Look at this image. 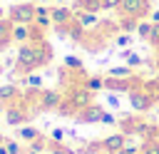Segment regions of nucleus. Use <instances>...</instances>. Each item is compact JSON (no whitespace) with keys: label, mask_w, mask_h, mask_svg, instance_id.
<instances>
[{"label":"nucleus","mask_w":159,"mask_h":154,"mask_svg":"<svg viewBox=\"0 0 159 154\" xmlns=\"http://www.w3.org/2000/svg\"><path fill=\"white\" fill-rule=\"evenodd\" d=\"M50 60H52V50H50V45L45 40L42 42H25V45H17V57H15V67L12 70L22 77V75L37 72Z\"/></svg>","instance_id":"f257e3e1"},{"label":"nucleus","mask_w":159,"mask_h":154,"mask_svg":"<svg viewBox=\"0 0 159 154\" xmlns=\"http://www.w3.org/2000/svg\"><path fill=\"white\" fill-rule=\"evenodd\" d=\"M32 117H35L32 109L25 107V97L10 102L7 109H5V124H7V127H22V124H27Z\"/></svg>","instance_id":"f03ea898"},{"label":"nucleus","mask_w":159,"mask_h":154,"mask_svg":"<svg viewBox=\"0 0 159 154\" xmlns=\"http://www.w3.org/2000/svg\"><path fill=\"white\" fill-rule=\"evenodd\" d=\"M65 102H70L75 107V112H80V109H84L94 102V92H89L82 84H70V89L65 92Z\"/></svg>","instance_id":"7ed1b4c3"},{"label":"nucleus","mask_w":159,"mask_h":154,"mask_svg":"<svg viewBox=\"0 0 159 154\" xmlns=\"http://www.w3.org/2000/svg\"><path fill=\"white\" fill-rule=\"evenodd\" d=\"M7 20L12 25L22 22V25H32L35 22V2L25 0V2H17V5H10L7 7Z\"/></svg>","instance_id":"20e7f679"},{"label":"nucleus","mask_w":159,"mask_h":154,"mask_svg":"<svg viewBox=\"0 0 159 154\" xmlns=\"http://www.w3.org/2000/svg\"><path fill=\"white\" fill-rule=\"evenodd\" d=\"M119 15H129L137 20H147L152 12V0H122L117 7Z\"/></svg>","instance_id":"39448f33"},{"label":"nucleus","mask_w":159,"mask_h":154,"mask_svg":"<svg viewBox=\"0 0 159 154\" xmlns=\"http://www.w3.org/2000/svg\"><path fill=\"white\" fill-rule=\"evenodd\" d=\"M65 94L60 89H40L37 94V109L40 112H57L60 104H62Z\"/></svg>","instance_id":"423d86ee"},{"label":"nucleus","mask_w":159,"mask_h":154,"mask_svg":"<svg viewBox=\"0 0 159 154\" xmlns=\"http://www.w3.org/2000/svg\"><path fill=\"white\" fill-rule=\"evenodd\" d=\"M127 102H129V107L134 109V112H149L157 102L139 87V89H132V92H127Z\"/></svg>","instance_id":"0eeeda50"},{"label":"nucleus","mask_w":159,"mask_h":154,"mask_svg":"<svg viewBox=\"0 0 159 154\" xmlns=\"http://www.w3.org/2000/svg\"><path fill=\"white\" fill-rule=\"evenodd\" d=\"M102 114H104V107L102 104H97V102H92L89 107H84V109H80L77 114H75V122H80V124H99L102 122Z\"/></svg>","instance_id":"6e6552de"},{"label":"nucleus","mask_w":159,"mask_h":154,"mask_svg":"<svg viewBox=\"0 0 159 154\" xmlns=\"http://www.w3.org/2000/svg\"><path fill=\"white\" fill-rule=\"evenodd\" d=\"M55 30H57V32H62L65 37H70L72 42H80V45H82V42H84V37H87V30H84V27L77 22V20H70L67 25L55 27Z\"/></svg>","instance_id":"1a4fd4ad"},{"label":"nucleus","mask_w":159,"mask_h":154,"mask_svg":"<svg viewBox=\"0 0 159 154\" xmlns=\"http://www.w3.org/2000/svg\"><path fill=\"white\" fill-rule=\"evenodd\" d=\"M50 17H52V25H55V27H62V25H67L70 20H75V10L62 2V5H55V7L50 10Z\"/></svg>","instance_id":"9d476101"},{"label":"nucleus","mask_w":159,"mask_h":154,"mask_svg":"<svg viewBox=\"0 0 159 154\" xmlns=\"http://www.w3.org/2000/svg\"><path fill=\"white\" fill-rule=\"evenodd\" d=\"M99 142H102V152H112V154L127 147V137H124L122 132H112V134H107V137L99 139Z\"/></svg>","instance_id":"9b49d317"},{"label":"nucleus","mask_w":159,"mask_h":154,"mask_svg":"<svg viewBox=\"0 0 159 154\" xmlns=\"http://www.w3.org/2000/svg\"><path fill=\"white\" fill-rule=\"evenodd\" d=\"M20 97H22L20 84H15V82H2V84H0V102L10 104V102H15V99H20Z\"/></svg>","instance_id":"f8f14e48"},{"label":"nucleus","mask_w":159,"mask_h":154,"mask_svg":"<svg viewBox=\"0 0 159 154\" xmlns=\"http://www.w3.org/2000/svg\"><path fill=\"white\" fill-rule=\"evenodd\" d=\"M15 137H17L22 144H30V142H35L37 137H42V132H40L37 127H32V124H22V127H15Z\"/></svg>","instance_id":"ddd939ff"},{"label":"nucleus","mask_w":159,"mask_h":154,"mask_svg":"<svg viewBox=\"0 0 159 154\" xmlns=\"http://www.w3.org/2000/svg\"><path fill=\"white\" fill-rule=\"evenodd\" d=\"M139 122H142V119H137V117H132V114H124V117H119V119H117L119 132H122L124 137H134V134H137Z\"/></svg>","instance_id":"4468645a"},{"label":"nucleus","mask_w":159,"mask_h":154,"mask_svg":"<svg viewBox=\"0 0 159 154\" xmlns=\"http://www.w3.org/2000/svg\"><path fill=\"white\" fill-rule=\"evenodd\" d=\"M75 20L87 30V32H92L97 25H99V17H97V12H84V10H77L75 12Z\"/></svg>","instance_id":"2eb2a0df"},{"label":"nucleus","mask_w":159,"mask_h":154,"mask_svg":"<svg viewBox=\"0 0 159 154\" xmlns=\"http://www.w3.org/2000/svg\"><path fill=\"white\" fill-rule=\"evenodd\" d=\"M30 32H32V25H22V22L12 25V42H15V45L30 42Z\"/></svg>","instance_id":"dca6fc26"},{"label":"nucleus","mask_w":159,"mask_h":154,"mask_svg":"<svg viewBox=\"0 0 159 154\" xmlns=\"http://www.w3.org/2000/svg\"><path fill=\"white\" fill-rule=\"evenodd\" d=\"M134 67L129 65H119V67H107L104 70V77H114V79H127V77H134Z\"/></svg>","instance_id":"f3484780"},{"label":"nucleus","mask_w":159,"mask_h":154,"mask_svg":"<svg viewBox=\"0 0 159 154\" xmlns=\"http://www.w3.org/2000/svg\"><path fill=\"white\" fill-rule=\"evenodd\" d=\"M10 42H12V22L5 15V17H0V50H5Z\"/></svg>","instance_id":"a211bd4d"},{"label":"nucleus","mask_w":159,"mask_h":154,"mask_svg":"<svg viewBox=\"0 0 159 154\" xmlns=\"http://www.w3.org/2000/svg\"><path fill=\"white\" fill-rule=\"evenodd\" d=\"M17 84L25 87V89H42V75H37V72L22 75V77L17 79Z\"/></svg>","instance_id":"6ab92c4d"},{"label":"nucleus","mask_w":159,"mask_h":154,"mask_svg":"<svg viewBox=\"0 0 159 154\" xmlns=\"http://www.w3.org/2000/svg\"><path fill=\"white\" fill-rule=\"evenodd\" d=\"M82 87H87L89 92H102L104 89V75H87L84 79H82Z\"/></svg>","instance_id":"aec40b11"},{"label":"nucleus","mask_w":159,"mask_h":154,"mask_svg":"<svg viewBox=\"0 0 159 154\" xmlns=\"http://www.w3.org/2000/svg\"><path fill=\"white\" fill-rule=\"evenodd\" d=\"M25 149H27V152H40V154H47V152H50V137H47V134H42V137H37L35 142L25 144Z\"/></svg>","instance_id":"412c9836"},{"label":"nucleus","mask_w":159,"mask_h":154,"mask_svg":"<svg viewBox=\"0 0 159 154\" xmlns=\"http://www.w3.org/2000/svg\"><path fill=\"white\" fill-rule=\"evenodd\" d=\"M72 10H84V12H99L102 10V0H75Z\"/></svg>","instance_id":"4be33fe9"},{"label":"nucleus","mask_w":159,"mask_h":154,"mask_svg":"<svg viewBox=\"0 0 159 154\" xmlns=\"http://www.w3.org/2000/svg\"><path fill=\"white\" fill-rule=\"evenodd\" d=\"M119 57L124 60V65H129V67H134V70L144 65V57H142V55H137V52H132V50H122V52H119Z\"/></svg>","instance_id":"5701e85b"},{"label":"nucleus","mask_w":159,"mask_h":154,"mask_svg":"<svg viewBox=\"0 0 159 154\" xmlns=\"http://www.w3.org/2000/svg\"><path fill=\"white\" fill-rule=\"evenodd\" d=\"M117 22H119V30L122 32H132V35L137 32V25H139V20L137 17H129V15H119Z\"/></svg>","instance_id":"b1692460"},{"label":"nucleus","mask_w":159,"mask_h":154,"mask_svg":"<svg viewBox=\"0 0 159 154\" xmlns=\"http://www.w3.org/2000/svg\"><path fill=\"white\" fill-rule=\"evenodd\" d=\"M142 89L159 104V77H157V79H144V82H142Z\"/></svg>","instance_id":"393cba45"},{"label":"nucleus","mask_w":159,"mask_h":154,"mask_svg":"<svg viewBox=\"0 0 159 154\" xmlns=\"http://www.w3.org/2000/svg\"><path fill=\"white\" fill-rule=\"evenodd\" d=\"M5 147H7V154H25L27 152L20 139H10V137H5Z\"/></svg>","instance_id":"a878e982"},{"label":"nucleus","mask_w":159,"mask_h":154,"mask_svg":"<svg viewBox=\"0 0 159 154\" xmlns=\"http://www.w3.org/2000/svg\"><path fill=\"white\" fill-rule=\"evenodd\" d=\"M62 65H65V70H70V72H82V60L75 57V55H67Z\"/></svg>","instance_id":"bb28decb"},{"label":"nucleus","mask_w":159,"mask_h":154,"mask_svg":"<svg viewBox=\"0 0 159 154\" xmlns=\"http://www.w3.org/2000/svg\"><path fill=\"white\" fill-rule=\"evenodd\" d=\"M152 25H154V22H149V17H147V20H139V25H137V35H139L142 40H149V35H152Z\"/></svg>","instance_id":"cd10ccee"},{"label":"nucleus","mask_w":159,"mask_h":154,"mask_svg":"<svg viewBox=\"0 0 159 154\" xmlns=\"http://www.w3.org/2000/svg\"><path fill=\"white\" fill-rule=\"evenodd\" d=\"M132 40H134V35H132V32H119V35H117L112 42H114L117 47H127V45L132 47Z\"/></svg>","instance_id":"c85d7f7f"},{"label":"nucleus","mask_w":159,"mask_h":154,"mask_svg":"<svg viewBox=\"0 0 159 154\" xmlns=\"http://www.w3.org/2000/svg\"><path fill=\"white\" fill-rule=\"evenodd\" d=\"M104 104H107L109 109H119V107H122V99H119V94H117V92H107Z\"/></svg>","instance_id":"c756f323"},{"label":"nucleus","mask_w":159,"mask_h":154,"mask_svg":"<svg viewBox=\"0 0 159 154\" xmlns=\"http://www.w3.org/2000/svg\"><path fill=\"white\" fill-rule=\"evenodd\" d=\"M35 25H37L40 30H50V27H55L50 15H35Z\"/></svg>","instance_id":"7c9ffc66"},{"label":"nucleus","mask_w":159,"mask_h":154,"mask_svg":"<svg viewBox=\"0 0 159 154\" xmlns=\"http://www.w3.org/2000/svg\"><path fill=\"white\" fill-rule=\"evenodd\" d=\"M139 154H159V142H142Z\"/></svg>","instance_id":"2f4dec72"},{"label":"nucleus","mask_w":159,"mask_h":154,"mask_svg":"<svg viewBox=\"0 0 159 154\" xmlns=\"http://www.w3.org/2000/svg\"><path fill=\"white\" fill-rule=\"evenodd\" d=\"M47 137H50L52 142H65V137H67V129H62V127H52Z\"/></svg>","instance_id":"473e14b6"},{"label":"nucleus","mask_w":159,"mask_h":154,"mask_svg":"<svg viewBox=\"0 0 159 154\" xmlns=\"http://www.w3.org/2000/svg\"><path fill=\"white\" fill-rule=\"evenodd\" d=\"M149 45H154L157 50H159V22H154L152 25V35H149V40H147Z\"/></svg>","instance_id":"72a5a7b5"},{"label":"nucleus","mask_w":159,"mask_h":154,"mask_svg":"<svg viewBox=\"0 0 159 154\" xmlns=\"http://www.w3.org/2000/svg\"><path fill=\"white\" fill-rule=\"evenodd\" d=\"M99 124H117V117H114L112 112H107V109H104V114H102V122H99Z\"/></svg>","instance_id":"f704fd0d"},{"label":"nucleus","mask_w":159,"mask_h":154,"mask_svg":"<svg viewBox=\"0 0 159 154\" xmlns=\"http://www.w3.org/2000/svg\"><path fill=\"white\" fill-rule=\"evenodd\" d=\"M122 0H102V10H117Z\"/></svg>","instance_id":"c9c22d12"},{"label":"nucleus","mask_w":159,"mask_h":154,"mask_svg":"<svg viewBox=\"0 0 159 154\" xmlns=\"http://www.w3.org/2000/svg\"><path fill=\"white\" fill-rule=\"evenodd\" d=\"M149 22H159V7L149 12Z\"/></svg>","instance_id":"e433bc0d"},{"label":"nucleus","mask_w":159,"mask_h":154,"mask_svg":"<svg viewBox=\"0 0 159 154\" xmlns=\"http://www.w3.org/2000/svg\"><path fill=\"white\" fill-rule=\"evenodd\" d=\"M5 109H7V104H5V102H0V117H5Z\"/></svg>","instance_id":"4c0bfd02"},{"label":"nucleus","mask_w":159,"mask_h":154,"mask_svg":"<svg viewBox=\"0 0 159 154\" xmlns=\"http://www.w3.org/2000/svg\"><path fill=\"white\" fill-rule=\"evenodd\" d=\"M0 154H7V147H5V142L0 144Z\"/></svg>","instance_id":"58836bf2"},{"label":"nucleus","mask_w":159,"mask_h":154,"mask_svg":"<svg viewBox=\"0 0 159 154\" xmlns=\"http://www.w3.org/2000/svg\"><path fill=\"white\" fill-rule=\"evenodd\" d=\"M114 154H129V152H127V149H119V152H114Z\"/></svg>","instance_id":"ea45409f"},{"label":"nucleus","mask_w":159,"mask_h":154,"mask_svg":"<svg viewBox=\"0 0 159 154\" xmlns=\"http://www.w3.org/2000/svg\"><path fill=\"white\" fill-rule=\"evenodd\" d=\"M52 2H55V5H62V2H65V0H52Z\"/></svg>","instance_id":"a19ab883"},{"label":"nucleus","mask_w":159,"mask_h":154,"mask_svg":"<svg viewBox=\"0 0 159 154\" xmlns=\"http://www.w3.org/2000/svg\"><path fill=\"white\" fill-rule=\"evenodd\" d=\"M0 72H2V57H0Z\"/></svg>","instance_id":"79ce46f5"},{"label":"nucleus","mask_w":159,"mask_h":154,"mask_svg":"<svg viewBox=\"0 0 159 154\" xmlns=\"http://www.w3.org/2000/svg\"><path fill=\"white\" fill-rule=\"evenodd\" d=\"M25 154H40V152H25Z\"/></svg>","instance_id":"37998d69"},{"label":"nucleus","mask_w":159,"mask_h":154,"mask_svg":"<svg viewBox=\"0 0 159 154\" xmlns=\"http://www.w3.org/2000/svg\"><path fill=\"white\" fill-rule=\"evenodd\" d=\"M2 142H5V137H2V134H0V144H2Z\"/></svg>","instance_id":"c03bdc74"},{"label":"nucleus","mask_w":159,"mask_h":154,"mask_svg":"<svg viewBox=\"0 0 159 154\" xmlns=\"http://www.w3.org/2000/svg\"><path fill=\"white\" fill-rule=\"evenodd\" d=\"M102 154H112V152H102Z\"/></svg>","instance_id":"a18cd8bd"},{"label":"nucleus","mask_w":159,"mask_h":154,"mask_svg":"<svg viewBox=\"0 0 159 154\" xmlns=\"http://www.w3.org/2000/svg\"><path fill=\"white\" fill-rule=\"evenodd\" d=\"M0 84H2V77H0Z\"/></svg>","instance_id":"49530a36"},{"label":"nucleus","mask_w":159,"mask_h":154,"mask_svg":"<svg viewBox=\"0 0 159 154\" xmlns=\"http://www.w3.org/2000/svg\"><path fill=\"white\" fill-rule=\"evenodd\" d=\"M157 7H159V2H157Z\"/></svg>","instance_id":"de8ad7c7"}]
</instances>
